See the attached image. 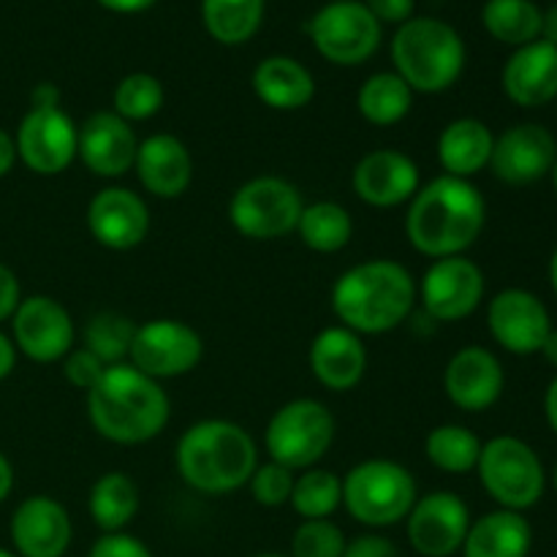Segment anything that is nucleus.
Segmentation results:
<instances>
[{"instance_id": "obj_1", "label": "nucleus", "mask_w": 557, "mask_h": 557, "mask_svg": "<svg viewBox=\"0 0 557 557\" xmlns=\"http://www.w3.org/2000/svg\"><path fill=\"white\" fill-rule=\"evenodd\" d=\"M406 237L428 259L466 256L487 223V201L471 180L438 174L408 201Z\"/></svg>"}, {"instance_id": "obj_2", "label": "nucleus", "mask_w": 557, "mask_h": 557, "mask_svg": "<svg viewBox=\"0 0 557 557\" xmlns=\"http://www.w3.org/2000/svg\"><path fill=\"white\" fill-rule=\"evenodd\" d=\"M330 302L335 319L359 337L386 335L417 308V277L395 259H368L337 275Z\"/></svg>"}, {"instance_id": "obj_3", "label": "nucleus", "mask_w": 557, "mask_h": 557, "mask_svg": "<svg viewBox=\"0 0 557 557\" xmlns=\"http://www.w3.org/2000/svg\"><path fill=\"white\" fill-rule=\"evenodd\" d=\"M172 403L166 389L131 362L103 370L101 381L87 392V419L103 441L117 446H141L166 430Z\"/></svg>"}, {"instance_id": "obj_4", "label": "nucleus", "mask_w": 557, "mask_h": 557, "mask_svg": "<svg viewBox=\"0 0 557 557\" xmlns=\"http://www.w3.org/2000/svg\"><path fill=\"white\" fill-rule=\"evenodd\" d=\"M174 466L185 487L201 495H228L248 487L259 468V446L243 424L201 419L180 435Z\"/></svg>"}, {"instance_id": "obj_5", "label": "nucleus", "mask_w": 557, "mask_h": 557, "mask_svg": "<svg viewBox=\"0 0 557 557\" xmlns=\"http://www.w3.org/2000/svg\"><path fill=\"white\" fill-rule=\"evenodd\" d=\"M395 74L422 96H438L457 85L466 69V41L435 16H411L392 36Z\"/></svg>"}, {"instance_id": "obj_6", "label": "nucleus", "mask_w": 557, "mask_h": 557, "mask_svg": "<svg viewBox=\"0 0 557 557\" xmlns=\"http://www.w3.org/2000/svg\"><path fill=\"white\" fill-rule=\"evenodd\" d=\"M419 498V484L406 466L384 457L357 462L343 476V509L364 528H392L408 517Z\"/></svg>"}, {"instance_id": "obj_7", "label": "nucleus", "mask_w": 557, "mask_h": 557, "mask_svg": "<svg viewBox=\"0 0 557 557\" xmlns=\"http://www.w3.org/2000/svg\"><path fill=\"white\" fill-rule=\"evenodd\" d=\"M479 482L498 509L528 511L547 490V471L531 444L515 435H495L484 441L476 462Z\"/></svg>"}, {"instance_id": "obj_8", "label": "nucleus", "mask_w": 557, "mask_h": 557, "mask_svg": "<svg viewBox=\"0 0 557 557\" xmlns=\"http://www.w3.org/2000/svg\"><path fill=\"white\" fill-rule=\"evenodd\" d=\"M337 422L313 397H297L277 408L264 430V449L272 462L299 473L315 468L335 444Z\"/></svg>"}, {"instance_id": "obj_9", "label": "nucleus", "mask_w": 557, "mask_h": 557, "mask_svg": "<svg viewBox=\"0 0 557 557\" xmlns=\"http://www.w3.org/2000/svg\"><path fill=\"white\" fill-rule=\"evenodd\" d=\"M305 199L297 185L277 174H259L239 185L228 199V223L256 243L288 237L297 232Z\"/></svg>"}, {"instance_id": "obj_10", "label": "nucleus", "mask_w": 557, "mask_h": 557, "mask_svg": "<svg viewBox=\"0 0 557 557\" xmlns=\"http://www.w3.org/2000/svg\"><path fill=\"white\" fill-rule=\"evenodd\" d=\"M381 22L359 0H335L315 11L308 22V36L315 52L335 65H359L381 47Z\"/></svg>"}, {"instance_id": "obj_11", "label": "nucleus", "mask_w": 557, "mask_h": 557, "mask_svg": "<svg viewBox=\"0 0 557 557\" xmlns=\"http://www.w3.org/2000/svg\"><path fill=\"white\" fill-rule=\"evenodd\" d=\"M205 341L190 324L180 319H150L136 324L128 362L152 381L183 379L199 368Z\"/></svg>"}, {"instance_id": "obj_12", "label": "nucleus", "mask_w": 557, "mask_h": 557, "mask_svg": "<svg viewBox=\"0 0 557 557\" xmlns=\"http://www.w3.org/2000/svg\"><path fill=\"white\" fill-rule=\"evenodd\" d=\"M487 294L482 267L468 256L433 259L417 281V299L438 324H457L476 313Z\"/></svg>"}, {"instance_id": "obj_13", "label": "nucleus", "mask_w": 557, "mask_h": 557, "mask_svg": "<svg viewBox=\"0 0 557 557\" xmlns=\"http://www.w3.org/2000/svg\"><path fill=\"white\" fill-rule=\"evenodd\" d=\"M16 161L38 177H58L76 161L79 125L63 107H30L14 136Z\"/></svg>"}, {"instance_id": "obj_14", "label": "nucleus", "mask_w": 557, "mask_h": 557, "mask_svg": "<svg viewBox=\"0 0 557 557\" xmlns=\"http://www.w3.org/2000/svg\"><path fill=\"white\" fill-rule=\"evenodd\" d=\"M11 341L30 362L54 364L63 362L76 346V326L63 302L47 294H33L22 297L11 315Z\"/></svg>"}, {"instance_id": "obj_15", "label": "nucleus", "mask_w": 557, "mask_h": 557, "mask_svg": "<svg viewBox=\"0 0 557 557\" xmlns=\"http://www.w3.org/2000/svg\"><path fill=\"white\" fill-rule=\"evenodd\" d=\"M471 509L451 490L419 495L406 517L408 544L422 557H451L462 549L471 528Z\"/></svg>"}, {"instance_id": "obj_16", "label": "nucleus", "mask_w": 557, "mask_h": 557, "mask_svg": "<svg viewBox=\"0 0 557 557\" xmlns=\"http://www.w3.org/2000/svg\"><path fill=\"white\" fill-rule=\"evenodd\" d=\"M490 337L515 357H533L542 351L553 319L542 299L528 288H504L487 305Z\"/></svg>"}, {"instance_id": "obj_17", "label": "nucleus", "mask_w": 557, "mask_h": 557, "mask_svg": "<svg viewBox=\"0 0 557 557\" xmlns=\"http://www.w3.org/2000/svg\"><path fill=\"white\" fill-rule=\"evenodd\" d=\"M351 188L359 201L375 210H395L408 205L422 188L419 163L395 147L364 152L351 172Z\"/></svg>"}, {"instance_id": "obj_18", "label": "nucleus", "mask_w": 557, "mask_h": 557, "mask_svg": "<svg viewBox=\"0 0 557 557\" xmlns=\"http://www.w3.org/2000/svg\"><path fill=\"white\" fill-rule=\"evenodd\" d=\"M87 232L107 250H134L150 234V207L125 185H107L87 205Z\"/></svg>"}, {"instance_id": "obj_19", "label": "nucleus", "mask_w": 557, "mask_h": 557, "mask_svg": "<svg viewBox=\"0 0 557 557\" xmlns=\"http://www.w3.org/2000/svg\"><path fill=\"white\" fill-rule=\"evenodd\" d=\"M557 141L544 125L517 123L495 136L490 172L504 185H533L553 172Z\"/></svg>"}, {"instance_id": "obj_20", "label": "nucleus", "mask_w": 557, "mask_h": 557, "mask_svg": "<svg viewBox=\"0 0 557 557\" xmlns=\"http://www.w3.org/2000/svg\"><path fill=\"white\" fill-rule=\"evenodd\" d=\"M444 395L466 413L490 411L500 400L506 373L500 359L484 346H462L444 368Z\"/></svg>"}, {"instance_id": "obj_21", "label": "nucleus", "mask_w": 557, "mask_h": 557, "mask_svg": "<svg viewBox=\"0 0 557 557\" xmlns=\"http://www.w3.org/2000/svg\"><path fill=\"white\" fill-rule=\"evenodd\" d=\"M9 533L20 557H63L74 539V525L58 498L30 495L11 515Z\"/></svg>"}, {"instance_id": "obj_22", "label": "nucleus", "mask_w": 557, "mask_h": 557, "mask_svg": "<svg viewBox=\"0 0 557 557\" xmlns=\"http://www.w3.org/2000/svg\"><path fill=\"white\" fill-rule=\"evenodd\" d=\"M136 147H139V139L134 134V125L107 109V112H92L79 125L76 158L96 177L120 180L123 174L134 172Z\"/></svg>"}, {"instance_id": "obj_23", "label": "nucleus", "mask_w": 557, "mask_h": 557, "mask_svg": "<svg viewBox=\"0 0 557 557\" xmlns=\"http://www.w3.org/2000/svg\"><path fill=\"white\" fill-rule=\"evenodd\" d=\"M139 185L156 199H180L194 183V158L174 134H150L139 139L134 158Z\"/></svg>"}, {"instance_id": "obj_24", "label": "nucleus", "mask_w": 557, "mask_h": 557, "mask_svg": "<svg viewBox=\"0 0 557 557\" xmlns=\"http://www.w3.org/2000/svg\"><path fill=\"white\" fill-rule=\"evenodd\" d=\"M313 379L330 392H351L368 373V348L357 332L343 324L326 326L313 337L308 351Z\"/></svg>"}, {"instance_id": "obj_25", "label": "nucleus", "mask_w": 557, "mask_h": 557, "mask_svg": "<svg viewBox=\"0 0 557 557\" xmlns=\"http://www.w3.org/2000/svg\"><path fill=\"white\" fill-rule=\"evenodd\" d=\"M500 85L506 98L522 109H539L557 101V47L542 38L517 47V52L506 60Z\"/></svg>"}, {"instance_id": "obj_26", "label": "nucleus", "mask_w": 557, "mask_h": 557, "mask_svg": "<svg viewBox=\"0 0 557 557\" xmlns=\"http://www.w3.org/2000/svg\"><path fill=\"white\" fill-rule=\"evenodd\" d=\"M495 134L490 125L479 117H457L444 125L435 141V156L441 169L449 177L471 180L479 172L490 169L493 158Z\"/></svg>"}, {"instance_id": "obj_27", "label": "nucleus", "mask_w": 557, "mask_h": 557, "mask_svg": "<svg viewBox=\"0 0 557 557\" xmlns=\"http://www.w3.org/2000/svg\"><path fill=\"white\" fill-rule=\"evenodd\" d=\"M256 98L275 112H297L315 98V79L299 60L288 54H270L250 76Z\"/></svg>"}, {"instance_id": "obj_28", "label": "nucleus", "mask_w": 557, "mask_h": 557, "mask_svg": "<svg viewBox=\"0 0 557 557\" xmlns=\"http://www.w3.org/2000/svg\"><path fill=\"white\" fill-rule=\"evenodd\" d=\"M533 547V528L525 515L495 509L471 522L462 542V557H528Z\"/></svg>"}, {"instance_id": "obj_29", "label": "nucleus", "mask_w": 557, "mask_h": 557, "mask_svg": "<svg viewBox=\"0 0 557 557\" xmlns=\"http://www.w3.org/2000/svg\"><path fill=\"white\" fill-rule=\"evenodd\" d=\"M139 484L125 471H109L92 482L87 495V511L101 533H120L139 515Z\"/></svg>"}, {"instance_id": "obj_30", "label": "nucleus", "mask_w": 557, "mask_h": 557, "mask_svg": "<svg viewBox=\"0 0 557 557\" xmlns=\"http://www.w3.org/2000/svg\"><path fill=\"white\" fill-rule=\"evenodd\" d=\"M413 109V90L395 74V71H379L368 76L357 92V112L364 123L375 128H389L403 123Z\"/></svg>"}, {"instance_id": "obj_31", "label": "nucleus", "mask_w": 557, "mask_h": 557, "mask_svg": "<svg viewBox=\"0 0 557 557\" xmlns=\"http://www.w3.org/2000/svg\"><path fill=\"white\" fill-rule=\"evenodd\" d=\"M297 234L313 253H341L354 237V218L337 201H313L302 207Z\"/></svg>"}, {"instance_id": "obj_32", "label": "nucleus", "mask_w": 557, "mask_h": 557, "mask_svg": "<svg viewBox=\"0 0 557 557\" xmlns=\"http://www.w3.org/2000/svg\"><path fill=\"white\" fill-rule=\"evenodd\" d=\"M267 0H201V22L223 47L250 41L264 20Z\"/></svg>"}, {"instance_id": "obj_33", "label": "nucleus", "mask_w": 557, "mask_h": 557, "mask_svg": "<svg viewBox=\"0 0 557 557\" xmlns=\"http://www.w3.org/2000/svg\"><path fill=\"white\" fill-rule=\"evenodd\" d=\"M484 441L466 424H438L424 438V457L441 473L466 476L476 471Z\"/></svg>"}, {"instance_id": "obj_34", "label": "nucleus", "mask_w": 557, "mask_h": 557, "mask_svg": "<svg viewBox=\"0 0 557 557\" xmlns=\"http://www.w3.org/2000/svg\"><path fill=\"white\" fill-rule=\"evenodd\" d=\"M482 22L495 41L509 47H525L542 36V9L533 0H487Z\"/></svg>"}, {"instance_id": "obj_35", "label": "nucleus", "mask_w": 557, "mask_h": 557, "mask_svg": "<svg viewBox=\"0 0 557 557\" xmlns=\"http://www.w3.org/2000/svg\"><path fill=\"white\" fill-rule=\"evenodd\" d=\"M288 506L302 520H332V515L343 506V479L319 466L299 471Z\"/></svg>"}, {"instance_id": "obj_36", "label": "nucleus", "mask_w": 557, "mask_h": 557, "mask_svg": "<svg viewBox=\"0 0 557 557\" xmlns=\"http://www.w3.org/2000/svg\"><path fill=\"white\" fill-rule=\"evenodd\" d=\"M166 103V90L161 79L145 71L123 76L112 92V112L120 114L125 123H147L156 117Z\"/></svg>"}, {"instance_id": "obj_37", "label": "nucleus", "mask_w": 557, "mask_h": 557, "mask_svg": "<svg viewBox=\"0 0 557 557\" xmlns=\"http://www.w3.org/2000/svg\"><path fill=\"white\" fill-rule=\"evenodd\" d=\"M136 335V321L128 315L114 313V310H103L96 313L85 326V348L96 354L107 368L120 362H128L131 343Z\"/></svg>"}, {"instance_id": "obj_38", "label": "nucleus", "mask_w": 557, "mask_h": 557, "mask_svg": "<svg viewBox=\"0 0 557 557\" xmlns=\"http://www.w3.org/2000/svg\"><path fill=\"white\" fill-rule=\"evenodd\" d=\"M346 533L332 520H302L292 536V557H343Z\"/></svg>"}, {"instance_id": "obj_39", "label": "nucleus", "mask_w": 557, "mask_h": 557, "mask_svg": "<svg viewBox=\"0 0 557 557\" xmlns=\"http://www.w3.org/2000/svg\"><path fill=\"white\" fill-rule=\"evenodd\" d=\"M294 479H297V473L270 460L259 462V468L250 476L248 487L256 504L267 506V509H281V506H288V500H292Z\"/></svg>"}, {"instance_id": "obj_40", "label": "nucleus", "mask_w": 557, "mask_h": 557, "mask_svg": "<svg viewBox=\"0 0 557 557\" xmlns=\"http://www.w3.org/2000/svg\"><path fill=\"white\" fill-rule=\"evenodd\" d=\"M103 370H107V364H103L96 354L87 351L85 346H79V348L74 346L63 359L65 381H69L74 389L85 392V395L98 384V381H101Z\"/></svg>"}, {"instance_id": "obj_41", "label": "nucleus", "mask_w": 557, "mask_h": 557, "mask_svg": "<svg viewBox=\"0 0 557 557\" xmlns=\"http://www.w3.org/2000/svg\"><path fill=\"white\" fill-rule=\"evenodd\" d=\"M87 557H152L150 547L131 533H101Z\"/></svg>"}, {"instance_id": "obj_42", "label": "nucleus", "mask_w": 557, "mask_h": 557, "mask_svg": "<svg viewBox=\"0 0 557 557\" xmlns=\"http://www.w3.org/2000/svg\"><path fill=\"white\" fill-rule=\"evenodd\" d=\"M343 557H403V553L392 539L381 536V533H364L346 544Z\"/></svg>"}, {"instance_id": "obj_43", "label": "nucleus", "mask_w": 557, "mask_h": 557, "mask_svg": "<svg viewBox=\"0 0 557 557\" xmlns=\"http://www.w3.org/2000/svg\"><path fill=\"white\" fill-rule=\"evenodd\" d=\"M370 14L381 22V25H397L408 22L413 16V5L417 0H364Z\"/></svg>"}, {"instance_id": "obj_44", "label": "nucleus", "mask_w": 557, "mask_h": 557, "mask_svg": "<svg viewBox=\"0 0 557 557\" xmlns=\"http://www.w3.org/2000/svg\"><path fill=\"white\" fill-rule=\"evenodd\" d=\"M22 302V286H20V277L16 272L11 270L9 264L0 261V324L3 321H11L14 310L20 308Z\"/></svg>"}, {"instance_id": "obj_45", "label": "nucleus", "mask_w": 557, "mask_h": 557, "mask_svg": "<svg viewBox=\"0 0 557 557\" xmlns=\"http://www.w3.org/2000/svg\"><path fill=\"white\" fill-rule=\"evenodd\" d=\"M14 163H16L14 136H11L5 128H0V180L14 169Z\"/></svg>"}, {"instance_id": "obj_46", "label": "nucleus", "mask_w": 557, "mask_h": 557, "mask_svg": "<svg viewBox=\"0 0 557 557\" xmlns=\"http://www.w3.org/2000/svg\"><path fill=\"white\" fill-rule=\"evenodd\" d=\"M16 368V346L5 332H0V381L9 379Z\"/></svg>"}, {"instance_id": "obj_47", "label": "nucleus", "mask_w": 557, "mask_h": 557, "mask_svg": "<svg viewBox=\"0 0 557 557\" xmlns=\"http://www.w3.org/2000/svg\"><path fill=\"white\" fill-rule=\"evenodd\" d=\"M96 3L107 11H114V14H139V11L156 5V0H96Z\"/></svg>"}, {"instance_id": "obj_48", "label": "nucleus", "mask_w": 557, "mask_h": 557, "mask_svg": "<svg viewBox=\"0 0 557 557\" xmlns=\"http://www.w3.org/2000/svg\"><path fill=\"white\" fill-rule=\"evenodd\" d=\"M30 107H60V90L52 82H41V85L33 87Z\"/></svg>"}, {"instance_id": "obj_49", "label": "nucleus", "mask_w": 557, "mask_h": 557, "mask_svg": "<svg viewBox=\"0 0 557 557\" xmlns=\"http://www.w3.org/2000/svg\"><path fill=\"white\" fill-rule=\"evenodd\" d=\"M544 417H547V424L557 435V375L549 381L547 392H544Z\"/></svg>"}, {"instance_id": "obj_50", "label": "nucleus", "mask_w": 557, "mask_h": 557, "mask_svg": "<svg viewBox=\"0 0 557 557\" xmlns=\"http://www.w3.org/2000/svg\"><path fill=\"white\" fill-rule=\"evenodd\" d=\"M11 490H14V466H11L9 457L0 451V504L9 498Z\"/></svg>"}, {"instance_id": "obj_51", "label": "nucleus", "mask_w": 557, "mask_h": 557, "mask_svg": "<svg viewBox=\"0 0 557 557\" xmlns=\"http://www.w3.org/2000/svg\"><path fill=\"white\" fill-rule=\"evenodd\" d=\"M542 41L557 47V3L549 5L547 11H542Z\"/></svg>"}, {"instance_id": "obj_52", "label": "nucleus", "mask_w": 557, "mask_h": 557, "mask_svg": "<svg viewBox=\"0 0 557 557\" xmlns=\"http://www.w3.org/2000/svg\"><path fill=\"white\" fill-rule=\"evenodd\" d=\"M539 354H542V357L547 359V362L557 370V330H555V326H553V330H549L547 341H544L542 351H539Z\"/></svg>"}, {"instance_id": "obj_53", "label": "nucleus", "mask_w": 557, "mask_h": 557, "mask_svg": "<svg viewBox=\"0 0 557 557\" xmlns=\"http://www.w3.org/2000/svg\"><path fill=\"white\" fill-rule=\"evenodd\" d=\"M547 272H549V286H553V292H555V297H557V248L553 250V256H549Z\"/></svg>"}, {"instance_id": "obj_54", "label": "nucleus", "mask_w": 557, "mask_h": 557, "mask_svg": "<svg viewBox=\"0 0 557 557\" xmlns=\"http://www.w3.org/2000/svg\"><path fill=\"white\" fill-rule=\"evenodd\" d=\"M549 177H553V188H555V194H557V158H555V163H553V172H549Z\"/></svg>"}, {"instance_id": "obj_55", "label": "nucleus", "mask_w": 557, "mask_h": 557, "mask_svg": "<svg viewBox=\"0 0 557 557\" xmlns=\"http://www.w3.org/2000/svg\"><path fill=\"white\" fill-rule=\"evenodd\" d=\"M0 557H20L14 553V549H5V547H0Z\"/></svg>"}, {"instance_id": "obj_56", "label": "nucleus", "mask_w": 557, "mask_h": 557, "mask_svg": "<svg viewBox=\"0 0 557 557\" xmlns=\"http://www.w3.org/2000/svg\"><path fill=\"white\" fill-rule=\"evenodd\" d=\"M253 557H292V555H281V553H259V555H253Z\"/></svg>"}, {"instance_id": "obj_57", "label": "nucleus", "mask_w": 557, "mask_h": 557, "mask_svg": "<svg viewBox=\"0 0 557 557\" xmlns=\"http://www.w3.org/2000/svg\"><path fill=\"white\" fill-rule=\"evenodd\" d=\"M553 487H555V493H557V462H555V471H553Z\"/></svg>"}, {"instance_id": "obj_58", "label": "nucleus", "mask_w": 557, "mask_h": 557, "mask_svg": "<svg viewBox=\"0 0 557 557\" xmlns=\"http://www.w3.org/2000/svg\"><path fill=\"white\" fill-rule=\"evenodd\" d=\"M330 3H335V0H330Z\"/></svg>"}]
</instances>
